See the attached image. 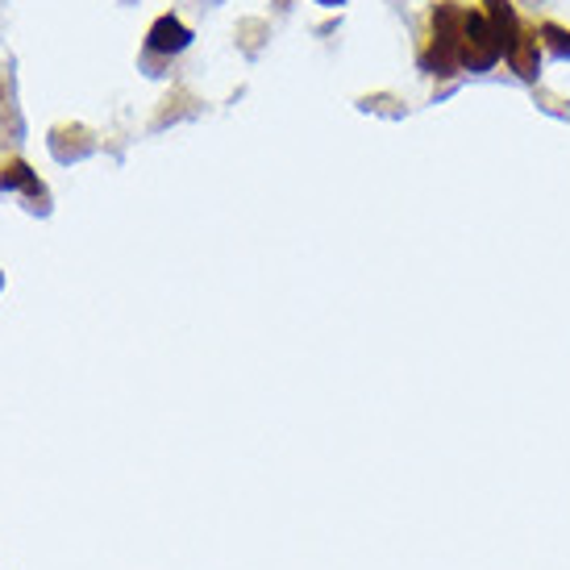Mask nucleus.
<instances>
[{
  "label": "nucleus",
  "instance_id": "obj_1",
  "mask_svg": "<svg viewBox=\"0 0 570 570\" xmlns=\"http://www.w3.org/2000/svg\"><path fill=\"white\" fill-rule=\"evenodd\" d=\"M462 0H433L416 38V67L429 80H450L462 71Z\"/></svg>",
  "mask_w": 570,
  "mask_h": 570
},
{
  "label": "nucleus",
  "instance_id": "obj_2",
  "mask_svg": "<svg viewBox=\"0 0 570 570\" xmlns=\"http://www.w3.org/2000/svg\"><path fill=\"white\" fill-rule=\"evenodd\" d=\"M500 63H504V47L491 30L488 13L479 4H466V13H462V71L466 76H488Z\"/></svg>",
  "mask_w": 570,
  "mask_h": 570
},
{
  "label": "nucleus",
  "instance_id": "obj_3",
  "mask_svg": "<svg viewBox=\"0 0 570 570\" xmlns=\"http://www.w3.org/2000/svg\"><path fill=\"white\" fill-rule=\"evenodd\" d=\"M191 26H184V17L175 13H163L150 21V30H146V42H142V71L146 76H163L159 63H171L179 59L184 50L191 47Z\"/></svg>",
  "mask_w": 570,
  "mask_h": 570
},
{
  "label": "nucleus",
  "instance_id": "obj_4",
  "mask_svg": "<svg viewBox=\"0 0 570 570\" xmlns=\"http://www.w3.org/2000/svg\"><path fill=\"white\" fill-rule=\"evenodd\" d=\"M47 146L50 155H55V163H63V167H71V163H83L96 155V134L88 126H80V121H59V126H50L47 134Z\"/></svg>",
  "mask_w": 570,
  "mask_h": 570
},
{
  "label": "nucleus",
  "instance_id": "obj_5",
  "mask_svg": "<svg viewBox=\"0 0 570 570\" xmlns=\"http://www.w3.org/2000/svg\"><path fill=\"white\" fill-rule=\"evenodd\" d=\"M0 191H21V196L30 200V208H42V213H47V205H50L47 184L38 179V171H33L21 155H4V159H0Z\"/></svg>",
  "mask_w": 570,
  "mask_h": 570
},
{
  "label": "nucleus",
  "instance_id": "obj_6",
  "mask_svg": "<svg viewBox=\"0 0 570 570\" xmlns=\"http://www.w3.org/2000/svg\"><path fill=\"white\" fill-rule=\"evenodd\" d=\"M533 30H538V42H541V55L546 59H558V63H570V30L554 17H541L533 21Z\"/></svg>",
  "mask_w": 570,
  "mask_h": 570
},
{
  "label": "nucleus",
  "instance_id": "obj_7",
  "mask_svg": "<svg viewBox=\"0 0 570 570\" xmlns=\"http://www.w3.org/2000/svg\"><path fill=\"white\" fill-rule=\"evenodd\" d=\"M321 9H342V4H346V0H317Z\"/></svg>",
  "mask_w": 570,
  "mask_h": 570
}]
</instances>
